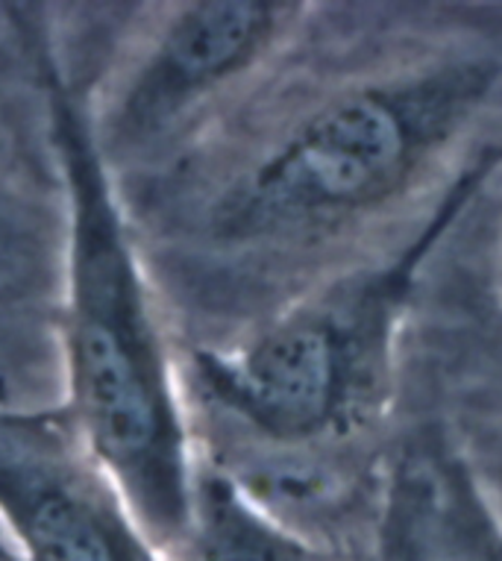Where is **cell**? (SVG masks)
Here are the masks:
<instances>
[{
  "label": "cell",
  "mask_w": 502,
  "mask_h": 561,
  "mask_svg": "<svg viewBox=\"0 0 502 561\" xmlns=\"http://www.w3.org/2000/svg\"><path fill=\"white\" fill-rule=\"evenodd\" d=\"M0 515L30 561H153L77 433L0 412Z\"/></svg>",
  "instance_id": "5"
},
{
  "label": "cell",
  "mask_w": 502,
  "mask_h": 561,
  "mask_svg": "<svg viewBox=\"0 0 502 561\" xmlns=\"http://www.w3.org/2000/svg\"><path fill=\"white\" fill-rule=\"evenodd\" d=\"M500 65L456 56L341 85L232 159L197 206L224 253L306 248L400 203L491 98Z\"/></svg>",
  "instance_id": "2"
},
{
  "label": "cell",
  "mask_w": 502,
  "mask_h": 561,
  "mask_svg": "<svg viewBox=\"0 0 502 561\" xmlns=\"http://www.w3.org/2000/svg\"><path fill=\"white\" fill-rule=\"evenodd\" d=\"M435 232L388 271L292 309L241 347L197 353L194 379L203 397L265 442L306 444L347 433L383 377L393 312Z\"/></svg>",
  "instance_id": "3"
},
{
  "label": "cell",
  "mask_w": 502,
  "mask_h": 561,
  "mask_svg": "<svg viewBox=\"0 0 502 561\" xmlns=\"http://www.w3.org/2000/svg\"><path fill=\"white\" fill-rule=\"evenodd\" d=\"M441 533H444L447 561H502L500 535H482L476 533L474 526H467L461 535L449 526H441Z\"/></svg>",
  "instance_id": "8"
},
{
  "label": "cell",
  "mask_w": 502,
  "mask_h": 561,
  "mask_svg": "<svg viewBox=\"0 0 502 561\" xmlns=\"http://www.w3.org/2000/svg\"><path fill=\"white\" fill-rule=\"evenodd\" d=\"M180 547L185 561H339V552L267 515L227 470L209 465L197 470Z\"/></svg>",
  "instance_id": "6"
},
{
  "label": "cell",
  "mask_w": 502,
  "mask_h": 561,
  "mask_svg": "<svg viewBox=\"0 0 502 561\" xmlns=\"http://www.w3.org/2000/svg\"><path fill=\"white\" fill-rule=\"evenodd\" d=\"M376 561H447L435 512L414 491L406 500L393 497L385 512Z\"/></svg>",
  "instance_id": "7"
},
{
  "label": "cell",
  "mask_w": 502,
  "mask_h": 561,
  "mask_svg": "<svg viewBox=\"0 0 502 561\" xmlns=\"http://www.w3.org/2000/svg\"><path fill=\"white\" fill-rule=\"evenodd\" d=\"M10 244H12V230H10V224H7V218L0 215V259L10 256Z\"/></svg>",
  "instance_id": "9"
},
{
  "label": "cell",
  "mask_w": 502,
  "mask_h": 561,
  "mask_svg": "<svg viewBox=\"0 0 502 561\" xmlns=\"http://www.w3.org/2000/svg\"><path fill=\"white\" fill-rule=\"evenodd\" d=\"M50 89L71 194L65 347L73 433L136 524L156 541L180 543L201 465L171 353L94 124L59 80Z\"/></svg>",
  "instance_id": "1"
},
{
  "label": "cell",
  "mask_w": 502,
  "mask_h": 561,
  "mask_svg": "<svg viewBox=\"0 0 502 561\" xmlns=\"http://www.w3.org/2000/svg\"><path fill=\"white\" fill-rule=\"evenodd\" d=\"M300 3L283 0H201L185 3L94 129L106 162L159 150L212 98L267 59L297 21Z\"/></svg>",
  "instance_id": "4"
}]
</instances>
